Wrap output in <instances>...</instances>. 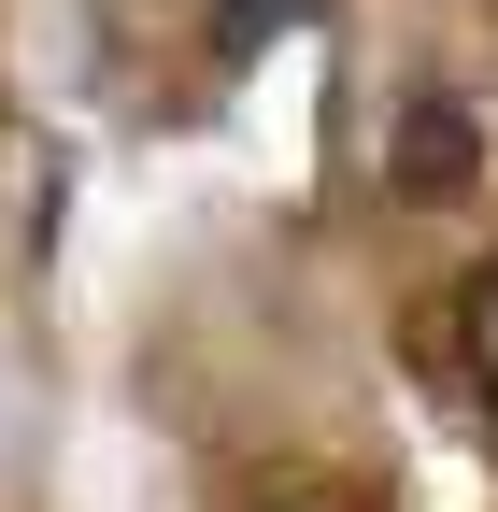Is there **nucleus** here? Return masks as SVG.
Returning a JSON list of instances; mask_svg holds the SVG:
<instances>
[{"label":"nucleus","instance_id":"obj_1","mask_svg":"<svg viewBox=\"0 0 498 512\" xmlns=\"http://www.w3.org/2000/svg\"><path fill=\"white\" fill-rule=\"evenodd\" d=\"M484 157H498V128H484V100H456V86H413V100L385 114V200H413V214L470 200Z\"/></svg>","mask_w":498,"mask_h":512},{"label":"nucleus","instance_id":"obj_2","mask_svg":"<svg viewBox=\"0 0 498 512\" xmlns=\"http://www.w3.org/2000/svg\"><path fill=\"white\" fill-rule=\"evenodd\" d=\"M228 512H385V498L342 484V470H242V484H228Z\"/></svg>","mask_w":498,"mask_h":512},{"label":"nucleus","instance_id":"obj_3","mask_svg":"<svg viewBox=\"0 0 498 512\" xmlns=\"http://www.w3.org/2000/svg\"><path fill=\"white\" fill-rule=\"evenodd\" d=\"M456 370L484 384V399H498V256H484L470 285H456Z\"/></svg>","mask_w":498,"mask_h":512}]
</instances>
